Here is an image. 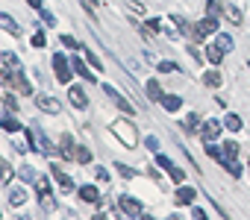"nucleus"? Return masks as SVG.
Returning a JSON list of instances; mask_svg holds the SVG:
<instances>
[{"instance_id":"nucleus-1","label":"nucleus","mask_w":250,"mask_h":220,"mask_svg":"<svg viewBox=\"0 0 250 220\" xmlns=\"http://www.w3.org/2000/svg\"><path fill=\"white\" fill-rule=\"evenodd\" d=\"M112 135L124 144V147H133L136 150V144H139V132H136V127L130 124V121H112Z\"/></svg>"},{"instance_id":"nucleus-2","label":"nucleus","mask_w":250,"mask_h":220,"mask_svg":"<svg viewBox=\"0 0 250 220\" xmlns=\"http://www.w3.org/2000/svg\"><path fill=\"white\" fill-rule=\"evenodd\" d=\"M212 33H218V21H215V15H209V18H203V21H197V24L191 27V38H197V41H203V38L212 36Z\"/></svg>"},{"instance_id":"nucleus-3","label":"nucleus","mask_w":250,"mask_h":220,"mask_svg":"<svg viewBox=\"0 0 250 220\" xmlns=\"http://www.w3.org/2000/svg\"><path fill=\"white\" fill-rule=\"evenodd\" d=\"M53 71H56V79L65 85V82H71V73H74V65L62 56V53H56L53 56Z\"/></svg>"},{"instance_id":"nucleus-4","label":"nucleus","mask_w":250,"mask_h":220,"mask_svg":"<svg viewBox=\"0 0 250 220\" xmlns=\"http://www.w3.org/2000/svg\"><path fill=\"white\" fill-rule=\"evenodd\" d=\"M103 91L109 94V100H112V103H115V106L121 109L124 115H133V112H136V106H133V103H130L127 97H124V94H121L118 88H112V85H103Z\"/></svg>"},{"instance_id":"nucleus-5","label":"nucleus","mask_w":250,"mask_h":220,"mask_svg":"<svg viewBox=\"0 0 250 220\" xmlns=\"http://www.w3.org/2000/svg\"><path fill=\"white\" fill-rule=\"evenodd\" d=\"M194 200H197V191L188 188V185H180L177 194H174V202H177V205H191Z\"/></svg>"},{"instance_id":"nucleus-6","label":"nucleus","mask_w":250,"mask_h":220,"mask_svg":"<svg viewBox=\"0 0 250 220\" xmlns=\"http://www.w3.org/2000/svg\"><path fill=\"white\" fill-rule=\"evenodd\" d=\"M36 103H39L42 112H47V115H59V112H62V103H59L56 97H39Z\"/></svg>"},{"instance_id":"nucleus-7","label":"nucleus","mask_w":250,"mask_h":220,"mask_svg":"<svg viewBox=\"0 0 250 220\" xmlns=\"http://www.w3.org/2000/svg\"><path fill=\"white\" fill-rule=\"evenodd\" d=\"M118 202H121V211H124V214H130V217H139V214H142V202L133 200V197H121Z\"/></svg>"},{"instance_id":"nucleus-8","label":"nucleus","mask_w":250,"mask_h":220,"mask_svg":"<svg viewBox=\"0 0 250 220\" xmlns=\"http://www.w3.org/2000/svg\"><path fill=\"white\" fill-rule=\"evenodd\" d=\"M221 127H224V124H218L215 118H206V124H203V129H200V132H203V141H215V138L221 135Z\"/></svg>"},{"instance_id":"nucleus-9","label":"nucleus","mask_w":250,"mask_h":220,"mask_svg":"<svg viewBox=\"0 0 250 220\" xmlns=\"http://www.w3.org/2000/svg\"><path fill=\"white\" fill-rule=\"evenodd\" d=\"M68 100H71L74 109H85V106H88V103H85V91H83L80 85H71V88H68Z\"/></svg>"},{"instance_id":"nucleus-10","label":"nucleus","mask_w":250,"mask_h":220,"mask_svg":"<svg viewBox=\"0 0 250 220\" xmlns=\"http://www.w3.org/2000/svg\"><path fill=\"white\" fill-rule=\"evenodd\" d=\"M50 173H53V179L59 182V188H62V191H71V188H74V179H71L59 165H53V167H50Z\"/></svg>"},{"instance_id":"nucleus-11","label":"nucleus","mask_w":250,"mask_h":220,"mask_svg":"<svg viewBox=\"0 0 250 220\" xmlns=\"http://www.w3.org/2000/svg\"><path fill=\"white\" fill-rule=\"evenodd\" d=\"M162 109H165V112H180V106H183V100L177 97V94H162Z\"/></svg>"},{"instance_id":"nucleus-12","label":"nucleus","mask_w":250,"mask_h":220,"mask_svg":"<svg viewBox=\"0 0 250 220\" xmlns=\"http://www.w3.org/2000/svg\"><path fill=\"white\" fill-rule=\"evenodd\" d=\"M71 156H74V162H80V165H88V162H91V150H88L85 144H74V153H71Z\"/></svg>"},{"instance_id":"nucleus-13","label":"nucleus","mask_w":250,"mask_h":220,"mask_svg":"<svg viewBox=\"0 0 250 220\" xmlns=\"http://www.w3.org/2000/svg\"><path fill=\"white\" fill-rule=\"evenodd\" d=\"M71 65H74V73H80L83 79H88V82H94V76L88 73V65H85V62H83L80 56H74V59H71Z\"/></svg>"},{"instance_id":"nucleus-14","label":"nucleus","mask_w":250,"mask_h":220,"mask_svg":"<svg viewBox=\"0 0 250 220\" xmlns=\"http://www.w3.org/2000/svg\"><path fill=\"white\" fill-rule=\"evenodd\" d=\"M80 200H83V202H100V194H97L94 185H83V188H80Z\"/></svg>"},{"instance_id":"nucleus-15","label":"nucleus","mask_w":250,"mask_h":220,"mask_svg":"<svg viewBox=\"0 0 250 220\" xmlns=\"http://www.w3.org/2000/svg\"><path fill=\"white\" fill-rule=\"evenodd\" d=\"M0 62L6 65V71H21V59H18L15 53H9V50H6V53H0Z\"/></svg>"},{"instance_id":"nucleus-16","label":"nucleus","mask_w":250,"mask_h":220,"mask_svg":"<svg viewBox=\"0 0 250 220\" xmlns=\"http://www.w3.org/2000/svg\"><path fill=\"white\" fill-rule=\"evenodd\" d=\"M12 176H15L12 165H9L6 159H0V185H9V182H12Z\"/></svg>"},{"instance_id":"nucleus-17","label":"nucleus","mask_w":250,"mask_h":220,"mask_svg":"<svg viewBox=\"0 0 250 220\" xmlns=\"http://www.w3.org/2000/svg\"><path fill=\"white\" fill-rule=\"evenodd\" d=\"M206 59H209L212 65H221V62H224V50H221L218 44H206Z\"/></svg>"},{"instance_id":"nucleus-18","label":"nucleus","mask_w":250,"mask_h":220,"mask_svg":"<svg viewBox=\"0 0 250 220\" xmlns=\"http://www.w3.org/2000/svg\"><path fill=\"white\" fill-rule=\"evenodd\" d=\"M59 153H62L65 159H74V156H71V153H74V138H71V135H62V138H59Z\"/></svg>"},{"instance_id":"nucleus-19","label":"nucleus","mask_w":250,"mask_h":220,"mask_svg":"<svg viewBox=\"0 0 250 220\" xmlns=\"http://www.w3.org/2000/svg\"><path fill=\"white\" fill-rule=\"evenodd\" d=\"M221 156H224L221 162H232V159L238 156V144H235V141H227V144L221 147Z\"/></svg>"},{"instance_id":"nucleus-20","label":"nucleus","mask_w":250,"mask_h":220,"mask_svg":"<svg viewBox=\"0 0 250 220\" xmlns=\"http://www.w3.org/2000/svg\"><path fill=\"white\" fill-rule=\"evenodd\" d=\"M0 27H3L9 36H21V27H18V24H15L9 15H0Z\"/></svg>"},{"instance_id":"nucleus-21","label":"nucleus","mask_w":250,"mask_h":220,"mask_svg":"<svg viewBox=\"0 0 250 220\" xmlns=\"http://www.w3.org/2000/svg\"><path fill=\"white\" fill-rule=\"evenodd\" d=\"M200 79H203L206 88H218V85H221V73H218V71H206Z\"/></svg>"},{"instance_id":"nucleus-22","label":"nucleus","mask_w":250,"mask_h":220,"mask_svg":"<svg viewBox=\"0 0 250 220\" xmlns=\"http://www.w3.org/2000/svg\"><path fill=\"white\" fill-rule=\"evenodd\" d=\"M147 97L156 100V103L162 100V85H159V79H150V82H147Z\"/></svg>"},{"instance_id":"nucleus-23","label":"nucleus","mask_w":250,"mask_h":220,"mask_svg":"<svg viewBox=\"0 0 250 220\" xmlns=\"http://www.w3.org/2000/svg\"><path fill=\"white\" fill-rule=\"evenodd\" d=\"M24 200H27V191L24 188H12L9 191V205H24Z\"/></svg>"},{"instance_id":"nucleus-24","label":"nucleus","mask_w":250,"mask_h":220,"mask_svg":"<svg viewBox=\"0 0 250 220\" xmlns=\"http://www.w3.org/2000/svg\"><path fill=\"white\" fill-rule=\"evenodd\" d=\"M36 191H39V197H50V179L47 176H39L36 179Z\"/></svg>"},{"instance_id":"nucleus-25","label":"nucleus","mask_w":250,"mask_h":220,"mask_svg":"<svg viewBox=\"0 0 250 220\" xmlns=\"http://www.w3.org/2000/svg\"><path fill=\"white\" fill-rule=\"evenodd\" d=\"M218 47H221L224 53H229V50L235 47V41H232V36H227V33H221V36H218Z\"/></svg>"},{"instance_id":"nucleus-26","label":"nucleus","mask_w":250,"mask_h":220,"mask_svg":"<svg viewBox=\"0 0 250 220\" xmlns=\"http://www.w3.org/2000/svg\"><path fill=\"white\" fill-rule=\"evenodd\" d=\"M224 127H227L229 132H238V129H241V118H238V115H227V118H224Z\"/></svg>"},{"instance_id":"nucleus-27","label":"nucleus","mask_w":250,"mask_h":220,"mask_svg":"<svg viewBox=\"0 0 250 220\" xmlns=\"http://www.w3.org/2000/svg\"><path fill=\"white\" fill-rule=\"evenodd\" d=\"M36 138H39V153H53V144L44 132H36Z\"/></svg>"},{"instance_id":"nucleus-28","label":"nucleus","mask_w":250,"mask_h":220,"mask_svg":"<svg viewBox=\"0 0 250 220\" xmlns=\"http://www.w3.org/2000/svg\"><path fill=\"white\" fill-rule=\"evenodd\" d=\"M0 129H3V132H21V127H18L15 118H3V121H0Z\"/></svg>"},{"instance_id":"nucleus-29","label":"nucleus","mask_w":250,"mask_h":220,"mask_svg":"<svg viewBox=\"0 0 250 220\" xmlns=\"http://www.w3.org/2000/svg\"><path fill=\"white\" fill-rule=\"evenodd\" d=\"M224 15H227V21H229V24H241V9H238V6H227V12H224Z\"/></svg>"},{"instance_id":"nucleus-30","label":"nucleus","mask_w":250,"mask_h":220,"mask_svg":"<svg viewBox=\"0 0 250 220\" xmlns=\"http://www.w3.org/2000/svg\"><path fill=\"white\" fill-rule=\"evenodd\" d=\"M197 124H200V118L191 112V115L186 118V132H197Z\"/></svg>"},{"instance_id":"nucleus-31","label":"nucleus","mask_w":250,"mask_h":220,"mask_svg":"<svg viewBox=\"0 0 250 220\" xmlns=\"http://www.w3.org/2000/svg\"><path fill=\"white\" fill-rule=\"evenodd\" d=\"M18 173H21V179H24V182H36V179H39V176H36V170H33L30 165H27V167H21Z\"/></svg>"},{"instance_id":"nucleus-32","label":"nucleus","mask_w":250,"mask_h":220,"mask_svg":"<svg viewBox=\"0 0 250 220\" xmlns=\"http://www.w3.org/2000/svg\"><path fill=\"white\" fill-rule=\"evenodd\" d=\"M180 71V65H174V62H159V73H177Z\"/></svg>"},{"instance_id":"nucleus-33","label":"nucleus","mask_w":250,"mask_h":220,"mask_svg":"<svg viewBox=\"0 0 250 220\" xmlns=\"http://www.w3.org/2000/svg\"><path fill=\"white\" fill-rule=\"evenodd\" d=\"M115 170H118L124 179H133V176H136V170H133V167H127V165H115Z\"/></svg>"},{"instance_id":"nucleus-34","label":"nucleus","mask_w":250,"mask_h":220,"mask_svg":"<svg viewBox=\"0 0 250 220\" xmlns=\"http://www.w3.org/2000/svg\"><path fill=\"white\" fill-rule=\"evenodd\" d=\"M3 106H6V112H12V115L18 112V100H15L12 94H9V97H3Z\"/></svg>"},{"instance_id":"nucleus-35","label":"nucleus","mask_w":250,"mask_h":220,"mask_svg":"<svg viewBox=\"0 0 250 220\" xmlns=\"http://www.w3.org/2000/svg\"><path fill=\"white\" fill-rule=\"evenodd\" d=\"M206 156H209V159H218V162L224 159V156H221V147H215V144H206Z\"/></svg>"},{"instance_id":"nucleus-36","label":"nucleus","mask_w":250,"mask_h":220,"mask_svg":"<svg viewBox=\"0 0 250 220\" xmlns=\"http://www.w3.org/2000/svg\"><path fill=\"white\" fill-rule=\"evenodd\" d=\"M224 167L229 170V176H241V167H238V162L232 159V162H224Z\"/></svg>"},{"instance_id":"nucleus-37","label":"nucleus","mask_w":250,"mask_h":220,"mask_svg":"<svg viewBox=\"0 0 250 220\" xmlns=\"http://www.w3.org/2000/svg\"><path fill=\"white\" fill-rule=\"evenodd\" d=\"M168 173H171V179H174L177 185H183V179H186V173H183V167H171Z\"/></svg>"},{"instance_id":"nucleus-38","label":"nucleus","mask_w":250,"mask_h":220,"mask_svg":"<svg viewBox=\"0 0 250 220\" xmlns=\"http://www.w3.org/2000/svg\"><path fill=\"white\" fill-rule=\"evenodd\" d=\"M206 12L209 15H218L221 12V0H206Z\"/></svg>"},{"instance_id":"nucleus-39","label":"nucleus","mask_w":250,"mask_h":220,"mask_svg":"<svg viewBox=\"0 0 250 220\" xmlns=\"http://www.w3.org/2000/svg\"><path fill=\"white\" fill-rule=\"evenodd\" d=\"M62 44H65V47H71V50H77V47H80V41H77L74 36H65V33H62Z\"/></svg>"},{"instance_id":"nucleus-40","label":"nucleus","mask_w":250,"mask_h":220,"mask_svg":"<svg viewBox=\"0 0 250 220\" xmlns=\"http://www.w3.org/2000/svg\"><path fill=\"white\" fill-rule=\"evenodd\" d=\"M44 44H47L44 33H36V36H33V47H44Z\"/></svg>"},{"instance_id":"nucleus-41","label":"nucleus","mask_w":250,"mask_h":220,"mask_svg":"<svg viewBox=\"0 0 250 220\" xmlns=\"http://www.w3.org/2000/svg\"><path fill=\"white\" fill-rule=\"evenodd\" d=\"M94 173H97V182H109V170L106 167H94Z\"/></svg>"},{"instance_id":"nucleus-42","label":"nucleus","mask_w":250,"mask_h":220,"mask_svg":"<svg viewBox=\"0 0 250 220\" xmlns=\"http://www.w3.org/2000/svg\"><path fill=\"white\" fill-rule=\"evenodd\" d=\"M145 144H147V150H156V153H159V141H156V135L145 138Z\"/></svg>"},{"instance_id":"nucleus-43","label":"nucleus","mask_w":250,"mask_h":220,"mask_svg":"<svg viewBox=\"0 0 250 220\" xmlns=\"http://www.w3.org/2000/svg\"><path fill=\"white\" fill-rule=\"evenodd\" d=\"M39 12H42V18H44V24H50V27H53V24H56V18H53V15H50V12H47V9H39Z\"/></svg>"},{"instance_id":"nucleus-44","label":"nucleus","mask_w":250,"mask_h":220,"mask_svg":"<svg viewBox=\"0 0 250 220\" xmlns=\"http://www.w3.org/2000/svg\"><path fill=\"white\" fill-rule=\"evenodd\" d=\"M156 162H159V167H165V170H171V167H174V165H171V159H168V156H159V159H156Z\"/></svg>"},{"instance_id":"nucleus-45","label":"nucleus","mask_w":250,"mask_h":220,"mask_svg":"<svg viewBox=\"0 0 250 220\" xmlns=\"http://www.w3.org/2000/svg\"><path fill=\"white\" fill-rule=\"evenodd\" d=\"M130 9H133V12H136V15H142V12H145V6H142V3H139V0H133V3H130Z\"/></svg>"},{"instance_id":"nucleus-46","label":"nucleus","mask_w":250,"mask_h":220,"mask_svg":"<svg viewBox=\"0 0 250 220\" xmlns=\"http://www.w3.org/2000/svg\"><path fill=\"white\" fill-rule=\"evenodd\" d=\"M147 27H150V30H162V21H159V18H150Z\"/></svg>"},{"instance_id":"nucleus-47","label":"nucleus","mask_w":250,"mask_h":220,"mask_svg":"<svg viewBox=\"0 0 250 220\" xmlns=\"http://www.w3.org/2000/svg\"><path fill=\"white\" fill-rule=\"evenodd\" d=\"M191 217H197V220H203V217H206V211H203V208H191Z\"/></svg>"},{"instance_id":"nucleus-48","label":"nucleus","mask_w":250,"mask_h":220,"mask_svg":"<svg viewBox=\"0 0 250 220\" xmlns=\"http://www.w3.org/2000/svg\"><path fill=\"white\" fill-rule=\"evenodd\" d=\"M27 3H30L33 9H44V3H42V0H27Z\"/></svg>"},{"instance_id":"nucleus-49","label":"nucleus","mask_w":250,"mask_h":220,"mask_svg":"<svg viewBox=\"0 0 250 220\" xmlns=\"http://www.w3.org/2000/svg\"><path fill=\"white\" fill-rule=\"evenodd\" d=\"M0 103H3V100H0Z\"/></svg>"},{"instance_id":"nucleus-50","label":"nucleus","mask_w":250,"mask_h":220,"mask_svg":"<svg viewBox=\"0 0 250 220\" xmlns=\"http://www.w3.org/2000/svg\"><path fill=\"white\" fill-rule=\"evenodd\" d=\"M247 165H250V162H247Z\"/></svg>"}]
</instances>
